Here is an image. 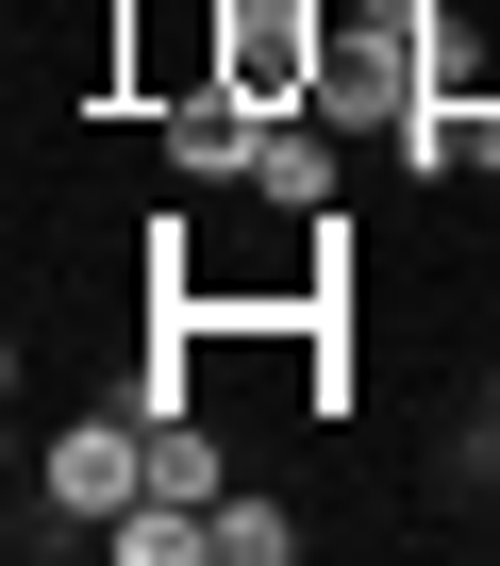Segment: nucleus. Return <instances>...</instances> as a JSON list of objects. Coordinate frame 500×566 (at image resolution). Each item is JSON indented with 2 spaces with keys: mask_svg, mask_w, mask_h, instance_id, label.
<instances>
[{
  "mask_svg": "<svg viewBox=\"0 0 500 566\" xmlns=\"http://www.w3.org/2000/svg\"><path fill=\"white\" fill-rule=\"evenodd\" d=\"M317 67H334L317 0H217V84H250L268 117H317Z\"/></svg>",
  "mask_w": 500,
  "mask_h": 566,
  "instance_id": "nucleus-1",
  "label": "nucleus"
},
{
  "mask_svg": "<svg viewBox=\"0 0 500 566\" xmlns=\"http://www.w3.org/2000/svg\"><path fill=\"white\" fill-rule=\"evenodd\" d=\"M417 18H367V0H351V18H334V67H317V117H351V134H400L417 117Z\"/></svg>",
  "mask_w": 500,
  "mask_h": 566,
  "instance_id": "nucleus-2",
  "label": "nucleus"
},
{
  "mask_svg": "<svg viewBox=\"0 0 500 566\" xmlns=\"http://www.w3.org/2000/svg\"><path fill=\"white\" fill-rule=\"evenodd\" d=\"M34 483H51V516H134L150 500V417H67Z\"/></svg>",
  "mask_w": 500,
  "mask_h": 566,
  "instance_id": "nucleus-3",
  "label": "nucleus"
},
{
  "mask_svg": "<svg viewBox=\"0 0 500 566\" xmlns=\"http://www.w3.org/2000/svg\"><path fill=\"white\" fill-rule=\"evenodd\" d=\"M250 150H268V101L200 67V84L167 101V167H184V184H250Z\"/></svg>",
  "mask_w": 500,
  "mask_h": 566,
  "instance_id": "nucleus-4",
  "label": "nucleus"
},
{
  "mask_svg": "<svg viewBox=\"0 0 500 566\" xmlns=\"http://www.w3.org/2000/svg\"><path fill=\"white\" fill-rule=\"evenodd\" d=\"M250 184H268L284 217H334V117H268V150H250Z\"/></svg>",
  "mask_w": 500,
  "mask_h": 566,
  "instance_id": "nucleus-5",
  "label": "nucleus"
},
{
  "mask_svg": "<svg viewBox=\"0 0 500 566\" xmlns=\"http://www.w3.org/2000/svg\"><path fill=\"white\" fill-rule=\"evenodd\" d=\"M101 549L117 566H200L217 549V500H134V516H101Z\"/></svg>",
  "mask_w": 500,
  "mask_h": 566,
  "instance_id": "nucleus-6",
  "label": "nucleus"
},
{
  "mask_svg": "<svg viewBox=\"0 0 500 566\" xmlns=\"http://www.w3.org/2000/svg\"><path fill=\"white\" fill-rule=\"evenodd\" d=\"M150 500H217V433L200 417H150Z\"/></svg>",
  "mask_w": 500,
  "mask_h": 566,
  "instance_id": "nucleus-7",
  "label": "nucleus"
},
{
  "mask_svg": "<svg viewBox=\"0 0 500 566\" xmlns=\"http://www.w3.org/2000/svg\"><path fill=\"white\" fill-rule=\"evenodd\" d=\"M217 549H233V566H301V516H268V500L217 483Z\"/></svg>",
  "mask_w": 500,
  "mask_h": 566,
  "instance_id": "nucleus-8",
  "label": "nucleus"
},
{
  "mask_svg": "<svg viewBox=\"0 0 500 566\" xmlns=\"http://www.w3.org/2000/svg\"><path fill=\"white\" fill-rule=\"evenodd\" d=\"M367 18H434V0H367Z\"/></svg>",
  "mask_w": 500,
  "mask_h": 566,
  "instance_id": "nucleus-9",
  "label": "nucleus"
},
{
  "mask_svg": "<svg viewBox=\"0 0 500 566\" xmlns=\"http://www.w3.org/2000/svg\"><path fill=\"white\" fill-rule=\"evenodd\" d=\"M483 167H500V101H483Z\"/></svg>",
  "mask_w": 500,
  "mask_h": 566,
  "instance_id": "nucleus-10",
  "label": "nucleus"
}]
</instances>
